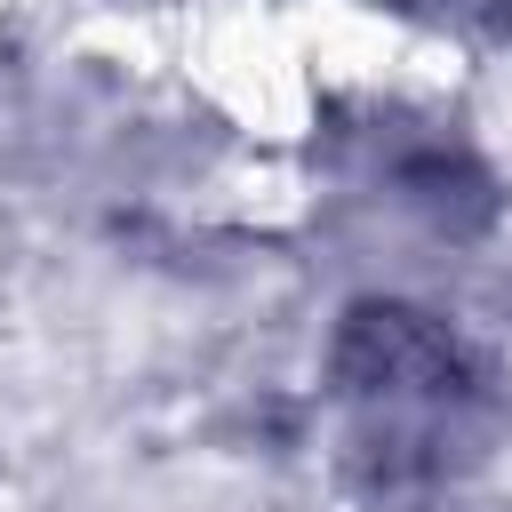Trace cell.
Returning <instances> with one entry per match:
<instances>
[{
	"label": "cell",
	"mask_w": 512,
	"mask_h": 512,
	"mask_svg": "<svg viewBox=\"0 0 512 512\" xmlns=\"http://www.w3.org/2000/svg\"><path fill=\"white\" fill-rule=\"evenodd\" d=\"M328 400L344 416L352 456L376 480H432L488 424L496 376L440 312L400 304V296H368L336 320Z\"/></svg>",
	"instance_id": "1"
},
{
	"label": "cell",
	"mask_w": 512,
	"mask_h": 512,
	"mask_svg": "<svg viewBox=\"0 0 512 512\" xmlns=\"http://www.w3.org/2000/svg\"><path fill=\"white\" fill-rule=\"evenodd\" d=\"M424 24H448V32H472V40H512V0H392Z\"/></svg>",
	"instance_id": "2"
}]
</instances>
